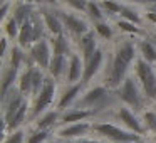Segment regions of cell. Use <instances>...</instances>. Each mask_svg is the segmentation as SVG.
Here are the masks:
<instances>
[{"label":"cell","instance_id":"1","mask_svg":"<svg viewBox=\"0 0 156 143\" xmlns=\"http://www.w3.org/2000/svg\"><path fill=\"white\" fill-rule=\"evenodd\" d=\"M138 57V41H133L131 37L119 39L112 47L111 57L106 64L104 72H102L104 76H102L101 82H104L108 88L116 91L122 84V81L133 72V68H134V62Z\"/></svg>","mask_w":156,"mask_h":143},{"label":"cell","instance_id":"2","mask_svg":"<svg viewBox=\"0 0 156 143\" xmlns=\"http://www.w3.org/2000/svg\"><path fill=\"white\" fill-rule=\"evenodd\" d=\"M118 105L119 101L116 98V91L108 88L104 82H99V84H91L84 89L76 108L87 109V111H91L94 115V118H98L102 113L111 111Z\"/></svg>","mask_w":156,"mask_h":143},{"label":"cell","instance_id":"3","mask_svg":"<svg viewBox=\"0 0 156 143\" xmlns=\"http://www.w3.org/2000/svg\"><path fill=\"white\" fill-rule=\"evenodd\" d=\"M116 98H118V101L121 103V105L131 108L133 111L138 113V115L144 113L146 109L149 108V105H151V103L148 101V98H146L143 88L139 86V82L136 81V78L133 74H129L128 78L122 81V84L116 89Z\"/></svg>","mask_w":156,"mask_h":143},{"label":"cell","instance_id":"4","mask_svg":"<svg viewBox=\"0 0 156 143\" xmlns=\"http://www.w3.org/2000/svg\"><path fill=\"white\" fill-rule=\"evenodd\" d=\"M92 133H96V136L106 143H139V141H144V136L138 135V133H133L129 130L122 128L118 123L108 121V119L92 123Z\"/></svg>","mask_w":156,"mask_h":143},{"label":"cell","instance_id":"5","mask_svg":"<svg viewBox=\"0 0 156 143\" xmlns=\"http://www.w3.org/2000/svg\"><path fill=\"white\" fill-rule=\"evenodd\" d=\"M57 98H59V82L47 74L44 88L41 89V93L30 103V116H29V121H35L42 113L52 109V105L57 103Z\"/></svg>","mask_w":156,"mask_h":143},{"label":"cell","instance_id":"6","mask_svg":"<svg viewBox=\"0 0 156 143\" xmlns=\"http://www.w3.org/2000/svg\"><path fill=\"white\" fill-rule=\"evenodd\" d=\"M131 74L134 76L136 81L139 82V86L143 88L148 101L151 105H154L156 103V69H154V66L146 62L144 59L138 57Z\"/></svg>","mask_w":156,"mask_h":143},{"label":"cell","instance_id":"7","mask_svg":"<svg viewBox=\"0 0 156 143\" xmlns=\"http://www.w3.org/2000/svg\"><path fill=\"white\" fill-rule=\"evenodd\" d=\"M57 12L61 15L62 24H64L66 34L72 39L74 44L92 29V24L87 20V17H82L81 14H76V12L69 10L66 7H57Z\"/></svg>","mask_w":156,"mask_h":143},{"label":"cell","instance_id":"8","mask_svg":"<svg viewBox=\"0 0 156 143\" xmlns=\"http://www.w3.org/2000/svg\"><path fill=\"white\" fill-rule=\"evenodd\" d=\"M111 115H112V118H114V121H118V125H121L122 128L129 130V131H133V133H138V135H141V136L148 135L144 125H143V121H141V115L134 113L131 108H128V106L119 103L118 106H114V108L111 109Z\"/></svg>","mask_w":156,"mask_h":143},{"label":"cell","instance_id":"9","mask_svg":"<svg viewBox=\"0 0 156 143\" xmlns=\"http://www.w3.org/2000/svg\"><path fill=\"white\" fill-rule=\"evenodd\" d=\"M25 101H27V98L22 94L17 86L12 88L7 94L2 96V121H4V130L9 126V123L12 121L14 115L20 109V106Z\"/></svg>","mask_w":156,"mask_h":143},{"label":"cell","instance_id":"10","mask_svg":"<svg viewBox=\"0 0 156 143\" xmlns=\"http://www.w3.org/2000/svg\"><path fill=\"white\" fill-rule=\"evenodd\" d=\"M27 54H29V61L32 64H35L37 68H42L44 71H47L49 66H51V61H52V46H51V39L45 37L42 41L32 44L30 47L27 49Z\"/></svg>","mask_w":156,"mask_h":143},{"label":"cell","instance_id":"11","mask_svg":"<svg viewBox=\"0 0 156 143\" xmlns=\"http://www.w3.org/2000/svg\"><path fill=\"white\" fill-rule=\"evenodd\" d=\"M92 133V123L91 121H81V123H71V125H62L54 130V136L62 141H77L81 138Z\"/></svg>","mask_w":156,"mask_h":143},{"label":"cell","instance_id":"12","mask_svg":"<svg viewBox=\"0 0 156 143\" xmlns=\"http://www.w3.org/2000/svg\"><path fill=\"white\" fill-rule=\"evenodd\" d=\"M106 51L104 47H99L87 61H84V74H82V84L87 88L92 84L96 78L106 69Z\"/></svg>","mask_w":156,"mask_h":143},{"label":"cell","instance_id":"13","mask_svg":"<svg viewBox=\"0 0 156 143\" xmlns=\"http://www.w3.org/2000/svg\"><path fill=\"white\" fill-rule=\"evenodd\" d=\"M86 86L81 82H76V84H66V88L61 91V94H59L57 98V103H55L54 108L59 109V111H66V109L69 108H74L76 105H77L79 98L82 96V93H84Z\"/></svg>","mask_w":156,"mask_h":143},{"label":"cell","instance_id":"14","mask_svg":"<svg viewBox=\"0 0 156 143\" xmlns=\"http://www.w3.org/2000/svg\"><path fill=\"white\" fill-rule=\"evenodd\" d=\"M41 14L44 17V24L45 29H47L49 37H55V35L66 34L64 24L61 20V15H59L57 9L54 7H41Z\"/></svg>","mask_w":156,"mask_h":143},{"label":"cell","instance_id":"15","mask_svg":"<svg viewBox=\"0 0 156 143\" xmlns=\"http://www.w3.org/2000/svg\"><path fill=\"white\" fill-rule=\"evenodd\" d=\"M74 46H76V51L82 56L84 61H87V59L91 57V56L94 54L99 47H101V46H99V37L96 35V32L92 31V29L87 32V34L82 35V37L79 39Z\"/></svg>","mask_w":156,"mask_h":143},{"label":"cell","instance_id":"16","mask_svg":"<svg viewBox=\"0 0 156 143\" xmlns=\"http://www.w3.org/2000/svg\"><path fill=\"white\" fill-rule=\"evenodd\" d=\"M84 74V59L77 51H74L69 56V68H67V76H66V84H76L82 81Z\"/></svg>","mask_w":156,"mask_h":143},{"label":"cell","instance_id":"17","mask_svg":"<svg viewBox=\"0 0 156 143\" xmlns=\"http://www.w3.org/2000/svg\"><path fill=\"white\" fill-rule=\"evenodd\" d=\"M67 68H69V56L64 54H54L52 56L51 66L47 69V74L54 78L57 82H66V76H67Z\"/></svg>","mask_w":156,"mask_h":143},{"label":"cell","instance_id":"18","mask_svg":"<svg viewBox=\"0 0 156 143\" xmlns=\"http://www.w3.org/2000/svg\"><path fill=\"white\" fill-rule=\"evenodd\" d=\"M59 121H61V111L52 108V109H49V111L42 113V115L35 119L34 130H51V131H54L59 126Z\"/></svg>","mask_w":156,"mask_h":143},{"label":"cell","instance_id":"19","mask_svg":"<svg viewBox=\"0 0 156 143\" xmlns=\"http://www.w3.org/2000/svg\"><path fill=\"white\" fill-rule=\"evenodd\" d=\"M19 74L20 71L12 66L5 64L4 69H2V76H0V98L4 94H7L12 88L17 86V81H19Z\"/></svg>","mask_w":156,"mask_h":143},{"label":"cell","instance_id":"20","mask_svg":"<svg viewBox=\"0 0 156 143\" xmlns=\"http://www.w3.org/2000/svg\"><path fill=\"white\" fill-rule=\"evenodd\" d=\"M94 118L91 111L87 109H81V108H69L66 111L61 113V121H59V126L62 125H71V123H81V121H87V119Z\"/></svg>","mask_w":156,"mask_h":143},{"label":"cell","instance_id":"21","mask_svg":"<svg viewBox=\"0 0 156 143\" xmlns=\"http://www.w3.org/2000/svg\"><path fill=\"white\" fill-rule=\"evenodd\" d=\"M138 54H139V57L144 59L146 62L156 66V44L148 37V35L138 39Z\"/></svg>","mask_w":156,"mask_h":143},{"label":"cell","instance_id":"22","mask_svg":"<svg viewBox=\"0 0 156 143\" xmlns=\"http://www.w3.org/2000/svg\"><path fill=\"white\" fill-rule=\"evenodd\" d=\"M41 7V5H32V4H22V2H14V9H12L10 15L15 19V20L19 22V24H24V22H27L29 19L34 15V12L37 10V9Z\"/></svg>","mask_w":156,"mask_h":143},{"label":"cell","instance_id":"23","mask_svg":"<svg viewBox=\"0 0 156 143\" xmlns=\"http://www.w3.org/2000/svg\"><path fill=\"white\" fill-rule=\"evenodd\" d=\"M32 69H34V64L29 62V64L20 71L19 81H17V88L20 89V93L27 99H32Z\"/></svg>","mask_w":156,"mask_h":143},{"label":"cell","instance_id":"24","mask_svg":"<svg viewBox=\"0 0 156 143\" xmlns=\"http://www.w3.org/2000/svg\"><path fill=\"white\" fill-rule=\"evenodd\" d=\"M29 62H30V61H29L27 51L22 49L20 46H17V44H15V46L12 44V49H10V52H9V66H12V68L22 71Z\"/></svg>","mask_w":156,"mask_h":143},{"label":"cell","instance_id":"25","mask_svg":"<svg viewBox=\"0 0 156 143\" xmlns=\"http://www.w3.org/2000/svg\"><path fill=\"white\" fill-rule=\"evenodd\" d=\"M116 27L121 34H126L129 37H144L148 32L143 31L141 25H136L129 20H124V19H116Z\"/></svg>","mask_w":156,"mask_h":143},{"label":"cell","instance_id":"26","mask_svg":"<svg viewBox=\"0 0 156 143\" xmlns=\"http://www.w3.org/2000/svg\"><path fill=\"white\" fill-rule=\"evenodd\" d=\"M84 17H87V20L91 22V24L108 20V15H106L104 10H102L99 0H89V5H87V10H86Z\"/></svg>","mask_w":156,"mask_h":143},{"label":"cell","instance_id":"27","mask_svg":"<svg viewBox=\"0 0 156 143\" xmlns=\"http://www.w3.org/2000/svg\"><path fill=\"white\" fill-rule=\"evenodd\" d=\"M92 31L96 32V35H98L99 39H102V41H106V42L114 39V27L111 25L109 20H102V22L92 24Z\"/></svg>","mask_w":156,"mask_h":143},{"label":"cell","instance_id":"28","mask_svg":"<svg viewBox=\"0 0 156 143\" xmlns=\"http://www.w3.org/2000/svg\"><path fill=\"white\" fill-rule=\"evenodd\" d=\"M118 19H124V20H129L136 25H141V27H143V22H144V17L139 14V10L131 7L129 4H124V7H122V10H121Z\"/></svg>","mask_w":156,"mask_h":143},{"label":"cell","instance_id":"29","mask_svg":"<svg viewBox=\"0 0 156 143\" xmlns=\"http://www.w3.org/2000/svg\"><path fill=\"white\" fill-rule=\"evenodd\" d=\"M99 4L108 17H119L122 7H124V4H121L119 0H99Z\"/></svg>","mask_w":156,"mask_h":143},{"label":"cell","instance_id":"30","mask_svg":"<svg viewBox=\"0 0 156 143\" xmlns=\"http://www.w3.org/2000/svg\"><path fill=\"white\" fill-rule=\"evenodd\" d=\"M2 24H4V35H5V37H9L12 42L17 41L19 32H20V24H19L12 15L5 22H2Z\"/></svg>","mask_w":156,"mask_h":143},{"label":"cell","instance_id":"31","mask_svg":"<svg viewBox=\"0 0 156 143\" xmlns=\"http://www.w3.org/2000/svg\"><path fill=\"white\" fill-rule=\"evenodd\" d=\"M87 5H89V0H61V7H66L81 15H86Z\"/></svg>","mask_w":156,"mask_h":143},{"label":"cell","instance_id":"32","mask_svg":"<svg viewBox=\"0 0 156 143\" xmlns=\"http://www.w3.org/2000/svg\"><path fill=\"white\" fill-rule=\"evenodd\" d=\"M52 138H54V131L51 130H34L29 133L27 143H47Z\"/></svg>","mask_w":156,"mask_h":143},{"label":"cell","instance_id":"33","mask_svg":"<svg viewBox=\"0 0 156 143\" xmlns=\"http://www.w3.org/2000/svg\"><path fill=\"white\" fill-rule=\"evenodd\" d=\"M27 136L29 135L25 131V128H19L5 133L4 138H2V143H27Z\"/></svg>","mask_w":156,"mask_h":143},{"label":"cell","instance_id":"34","mask_svg":"<svg viewBox=\"0 0 156 143\" xmlns=\"http://www.w3.org/2000/svg\"><path fill=\"white\" fill-rule=\"evenodd\" d=\"M141 121L146 128V133H153L156 130V111L146 109L144 113H141Z\"/></svg>","mask_w":156,"mask_h":143},{"label":"cell","instance_id":"35","mask_svg":"<svg viewBox=\"0 0 156 143\" xmlns=\"http://www.w3.org/2000/svg\"><path fill=\"white\" fill-rule=\"evenodd\" d=\"M9 41H10V39L9 37H2L0 39V44H2V47H0V56H2V59H7V56H9V52H10V49H12V46H9Z\"/></svg>","mask_w":156,"mask_h":143},{"label":"cell","instance_id":"36","mask_svg":"<svg viewBox=\"0 0 156 143\" xmlns=\"http://www.w3.org/2000/svg\"><path fill=\"white\" fill-rule=\"evenodd\" d=\"M129 5H143V7H153L156 5V0H124Z\"/></svg>","mask_w":156,"mask_h":143},{"label":"cell","instance_id":"37","mask_svg":"<svg viewBox=\"0 0 156 143\" xmlns=\"http://www.w3.org/2000/svg\"><path fill=\"white\" fill-rule=\"evenodd\" d=\"M144 20H148L151 25H154V27H156V10H153V9H146Z\"/></svg>","mask_w":156,"mask_h":143},{"label":"cell","instance_id":"38","mask_svg":"<svg viewBox=\"0 0 156 143\" xmlns=\"http://www.w3.org/2000/svg\"><path fill=\"white\" fill-rule=\"evenodd\" d=\"M39 5L41 7H61V0H39Z\"/></svg>","mask_w":156,"mask_h":143},{"label":"cell","instance_id":"39","mask_svg":"<svg viewBox=\"0 0 156 143\" xmlns=\"http://www.w3.org/2000/svg\"><path fill=\"white\" fill-rule=\"evenodd\" d=\"M146 35H148V37H149V39H151V41L156 44V29H153V31H149Z\"/></svg>","mask_w":156,"mask_h":143},{"label":"cell","instance_id":"40","mask_svg":"<svg viewBox=\"0 0 156 143\" xmlns=\"http://www.w3.org/2000/svg\"><path fill=\"white\" fill-rule=\"evenodd\" d=\"M14 2H22V4H32V5H39V0H14Z\"/></svg>","mask_w":156,"mask_h":143},{"label":"cell","instance_id":"41","mask_svg":"<svg viewBox=\"0 0 156 143\" xmlns=\"http://www.w3.org/2000/svg\"><path fill=\"white\" fill-rule=\"evenodd\" d=\"M47 143H62V140H59V138H55V136H54V138H52V140H49Z\"/></svg>","mask_w":156,"mask_h":143},{"label":"cell","instance_id":"42","mask_svg":"<svg viewBox=\"0 0 156 143\" xmlns=\"http://www.w3.org/2000/svg\"><path fill=\"white\" fill-rule=\"evenodd\" d=\"M151 135H153V138H154V140H156V130H154V131H153V133H151Z\"/></svg>","mask_w":156,"mask_h":143},{"label":"cell","instance_id":"43","mask_svg":"<svg viewBox=\"0 0 156 143\" xmlns=\"http://www.w3.org/2000/svg\"><path fill=\"white\" fill-rule=\"evenodd\" d=\"M148 9H153V10H156V5H153V7H148Z\"/></svg>","mask_w":156,"mask_h":143},{"label":"cell","instance_id":"44","mask_svg":"<svg viewBox=\"0 0 156 143\" xmlns=\"http://www.w3.org/2000/svg\"><path fill=\"white\" fill-rule=\"evenodd\" d=\"M62 143H74V141H62Z\"/></svg>","mask_w":156,"mask_h":143},{"label":"cell","instance_id":"45","mask_svg":"<svg viewBox=\"0 0 156 143\" xmlns=\"http://www.w3.org/2000/svg\"><path fill=\"white\" fill-rule=\"evenodd\" d=\"M139 143H146V141H139Z\"/></svg>","mask_w":156,"mask_h":143}]
</instances>
